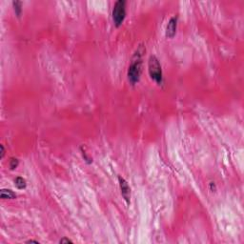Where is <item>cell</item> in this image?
<instances>
[{"instance_id":"obj_1","label":"cell","mask_w":244,"mask_h":244,"mask_svg":"<svg viewBox=\"0 0 244 244\" xmlns=\"http://www.w3.org/2000/svg\"><path fill=\"white\" fill-rule=\"evenodd\" d=\"M144 50L141 49V47L134 54L131 64L128 69V80L132 85L136 84L139 81L140 75H141V65H142V53Z\"/></svg>"},{"instance_id":"obj_2","label":"cell","mask_w":244,"mask_h":244,"mask_svg":"<svg viewBox=\"0 0 244 244\" xmlns=\"http://www.w3.org/2000/svg\"><path fill=\"white\" fill-rule=\"evenodd\" d=\"M148 68H149L148 70H149V75H150L151 78L157 84H159V85L162 84V82H163L162 69H161L159 60L157 59V57L155 55L150 56Z\"/></svg>"},{"instance_id":"obj_3","label":"cell","mask_w":244,"mask_h":244,"mask_svg":"<svg viewBox=\"0 0 244 244\" xmlns=\"http://www.w3.org/2000/svg\"><path fill=\"white\" fill-rule=\"evenodd\" d=\"M113 21L117 27H119L125 17H126V1L125 0H118L113 5Z\"/></svg>"},{"instance_id":"obj_4","label":"cell","mask_w":244,"mask_h":244,"mask_svg":"<svg viewBox=\"0 0 244 244\" xmlns=\"http://www.w3.org/2000/svg\"><path fill=\"white\" fill-rule=\"evenodd\" d=\"M118 182H119L121 195H122L125 201L129 204L131 201V188H130V186H129L128 182L122 177H118Z\"/></svg>"},{"instance_id":"obj_5","label":"cell","mask_w":244,"mask_h":244,"mask_svg":"<svg viewBox=\"0 0 244 244\" xmlns=\"http://www.w3.org/2000/svg\"><path fill=\"white\" fill-rule=\"evenodd\" d=\"M177 16L171 17L167 27H166V36L168 38H173L177 34Z\"/></svg>"},{"instance_id":"obj_6","label":"cell","mask_w":244,"mask_h":244,"mask_svg":"<svg viewBox=\"0 0 244 244\" xmlns=\"http://www.w3.org/2000/svg\"><path fill=\"white\" fill-rule=\"evenodd\" d=\"M2 199H14L16 198V194L10 189H2L0 193Z\"/></svg>"},{"instance_id":"obj_7","label":"cell","mask_w":244,"mask_h":244,"mask_svg":"<svg viewBox=\"0 0 244 244\" xmlns=\"http://www.w3.org/2000/svg\"><path fill=\"white\" fill-rule=\"evenodd\" d=\"M14 185L16 186L18 189H25L26 186H27V182L25 180V178L21 177H17L14 179Z\"/></svg>"},{"instance_id":"obj_8","label":"cell","mask_w":244,"mask_h":244,"mask_svg":"<svg viewBox=\"0 0 244 244\" xmlns=\"http://www.w3.org/2000/svg\"><path fill=\"white\" fill-rule=\"evenodd\" d=\"M12 6L14 12L17 16V17H20L21 12H22V2L21 1H12Z\"/></svg>"},{"instance_id":"obj_9","label":"cell","mask_w":244,"mask_h":244,"mask_svg":"<svg viewBox=\"0 0 244 244\" xmlns=\"http://www.w3.org/2000/svg\"><path fill=\"white\" fill-rule=\"evenodd\" d=\"M18 164H19V161H18V159H11V160H10V163H9L11 170H14V169H16V168H17V166H18Z\"/></svg>"},{"instance_id":"obj_10","label":"cell","mask_w":244,"mask_h":244,"mask_svg":"<svg viewBox=\"0 0 244 244\" xmlns=\"http://www.w3.org/2000/svg\"><path fill=\"white\" fill-rule=\"evenodd\" d=\"M81 153H82V156H83V159H84V160H85L86 162L89 163V164L93 162L92 159H91V157H89V156H88L87 153H86V152L83 150V148H81Z\"/></svg>"},{"instance_id":"obj_11","label":"cell","mask_w":244,"mask_h":244,"mask_svg":"<svg viewBox=\"0 0 244 244\" xmlns=\"http://www.w3.org/2000/svg\"><path fill=\"white\" fill-rule=\"evenodd\" d=\"M59 243H62V244H64V243H73V241H71V239H69V238H67V237H63V238H61L59 240Z\"/></svg>"},{"instance_id":"obj_12","label":"cell","mask_w":244,"mask_h":244,"mask_svg":"<svg viewBox=\"0 0 244 244\" xmlns=\"http://www.w3.org/2000/svg\"><path fill=\"white\" fill-rule=\"evenodd\" d=\"M0 149H1V154H0V159H3L4 155H5V148L3 145H0Z\"/></svg>"},{"instance_id":"obj_13","label":"cell","mask_w":244,"mask_h":244,"mask_svg":"<svg viewBox=\"0 0 244 244\" xmlns=\"http://www.w3.org/2000/svg\"><path fill=\"white\" fill-rule=\"evenodd\" d=\"M210 186H211V190H212V191H214V189H216V185L214 184V182H211V183H210Z\"/></svg>"},{"instance_id":"obj_14","label":"cell","mask_w":244,"mask_h":244,"mask_svg":"<svg viewBox=\"0 0 244 244\" xmlns=\"http://www.w3.org/2000/svg\"><path fill=\"white\" fill-rule=\"evenodd\" d=\"M26 243H36V244H39V242H38V241H36V240H33V239L26 241Z\"/></svg>"}]
</instances>
